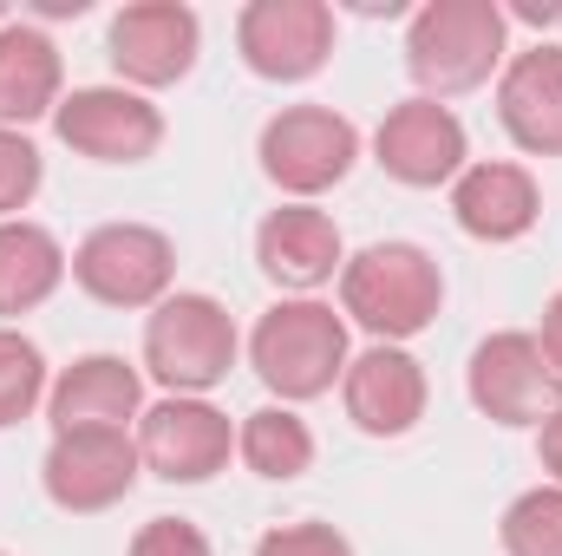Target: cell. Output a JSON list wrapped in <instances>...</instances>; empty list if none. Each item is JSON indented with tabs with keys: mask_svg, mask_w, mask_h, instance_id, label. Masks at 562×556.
<instances>
[{
	"mask_svg": "<svg viewBox=\"0 0 562 556\" xmlns=\"http://www.w3.org/2000/svg\"><path fill=\"white\" fill-rule=\"evenodd\" d=\"M66 281V249L40 223H0V314H33Z\"/></svg>",
	"mask_w": 562,
	"mask_h": 556,
	"instance_id": "ffe728a7",
	"label": "cell"
},
{
	"mask_svg": "<svg viewBox=\"0 0 562 556\" xmlns=\"http://www.w3.org/2000/svg\"><path fill=\"white\" fill-rule=\"evenodd\" d=\"M360 157V132L334 105H288L262 125V170L288 197H321L334 190Z\"/></svg>",
	"mask_w": 562,
	"mask_h": 556,
	"instance_id": "8992f818",
	"label": "cell"
},
{
	"mask_svg": "<svg viewBox=\"0 0 562 556\" xmlns=\"http://www.w3.org/2000/svg\"><path fill=\"white\" fill-rule=\"evenodd\" d=\"M256 263L281 288H321V281H334V269H340V230L314 203L269 210L262 230H256Z\"/></svg>",
	"mask_w": 562,
	"mask_h": 556,
	"instance_id": "ac0fdd59",
	"label": "cell"
},
{
	"mask_svg": "<svg viewBox=\"0 0 562 556\" xmlns=\"http://www.w3.org/2000/svg\"><path fill=\"white\" fill-rule=\"evenodd\" d=\"M517 13H524V20H537V26H543V20H562V0H524V7H517Z\"/></svg>",
	"mask_w": 562,
	"mask_h": 556,
	"instance_id": "f1b7e54d",
	"label": "cell"
},
{
	"mask_svg": "<svg viewBox=\"0 0 562 556\" xmlns=\"http://www.w3.org/2000/svg\"><path fill=\"white\" fill-rule=\"evenodd\" d=\"M256 556H353V544L334 524H281L256 544Z\"/></svg>",
	"mask_w": 562,
	"mask_h": 556,
	"instance_id": "d4e9b609",
	"label": "cell"
},
{
	"mask_svg": "<svg viewBox=\"0 0 562 556\" xmlns=\"http://www.w3.org/2000/svg\"><path fill=\"white\" fill-rule=\"evenodd\" d=\"M504 59V7L497 0H431L413 13L406 33V73L419 79V99L477 92Z\"/></svg>",
	"mask_w": 562,
	"mask_h": 556,
	"instance_id": "7a4b0ae2",
	"label": "cell"
},
{
	"mask_svg": "<svg viewBox=\"0 0 562 556\" xmlns=\"http://www.w3.org/2000/svg\"><path fill=\"white\" fill-rule=\"evenodd\" d=\"M373 157L393 184H413V190H438L451 177H464V125L451 119V105L438 99H406L386 112V125L373 132Z\"/></svg>",
	"mask_w": 562,
	"mask_h": 556,
	"instance_id": "7c38bea8",
	"label": "cell"
},
{
	"mask_svg": "<svg viewBox=\"0 0 562 556\" xmlns=\"http://www.w3.org/2000/svg\"><path fill=\"white\" fill-rule=\"evenodd\" d=\"M229 419L216 413L210 400H164L138 419V458L164 478V485H203L229 465Z\"/></svg>",
	"mask_w": 562,
	"mask_h": 556,
	"instance_id": "8fae6325",
	"label": "cell"
},
{
	"mask_svg": "<svg viewBox=\"0 0 562 556\" xmlns=\"http://www.w3.org/2000/svg\"><path fill=\"white\" fill-rule=\"evenodd\" d=\"M537 347H543V360L562 374V294L543 308V334H537Z\"/></svg>",
	"mask_w": 562,
	"mask_h": 556,
	"instance_id": "83f0119b",
	"label": "cell"
},
{
	"mask_svg": "<svg viewBox=\"0 0 562 556\" xmlns=\"http://www.w3.org/2000/svg\"><path fill=\"white\" fill-rule=\"evenodd\" d=\"M59 112V46L40 26H0V132Z\"/></svg>",
	"mask_w": 562,
	"mask_h": 556,
	"instance_id": "d6986e66",
	"label": "cell"
},
{
	"mask_svg": "<svg viewBox=\"0 0 562 556\" xmlns=\"http://www.w3.org/2000/svg\"><path fill=\"white\" fill-rule=\"evenodd\" d=\"M249 360L269 393L321 400L347 374V321L327 301H276L249 334Z\"/></svg>",
	"mask_w": 562,
	"mask_h": 556,
	"instance_id": "277c9868",
	"label": "cell"
},
{
	"mask_svg": "<svg viewBox=\"0 0 562 556\" xmlns=\"http://www.w3.org/2000/svg\"><path fill=\"white\" fill-rule=\"evenodd\" d=\"M138 445L125 432H59L46 452V498L72 518L112 511L132 485H138Z\"/></svg>",
	"mask_w": 562,
	"mask_h": 556,
	"instance_id": "30bf717a",
	"label": "cell"
},
{
	"mask_svg": "<svg viewBox=\"0 0 562 556\" xmlns=\"http://www.w3.org/2000/svg\"><path fill=\"white\" fill-rule=\"evenodd\" d=\"M340 400H347V419L373 438H400L425 419V367L406 354V347H367L360 360H347L340 374Z\"/></svg>",
	"mask_w": 562,
	"mask_h": 556,
	"instance_id": "5bb4252c",
	"label": "cell"
},
{
	"mask_svg": "<svg viewBox=\"0 0 562 556\" xmlns=\"http://www.w3.org/2000/svg\"><path fill=\"white\" fill-rule=\"evenodd\" d=\"M451 216L477 243H517L543 216V197L524 164H464V177L451 184Z\"/></svg>",
	"mask_w": 562,
	"mask_h": 556,
	"instance_id": "e0dca14e",
	"label": "cell"
},
{
	"mask_svg": "<svg viewBox=\"0 0 562 556\" xmlns=\"http://www.w3.org/2000/svg\"><path fill=\"white\" fill-rule=\"evenodd\" d=\"M236 452H243V465L256 471V478H301L307 465H314V432H307V419H294L288 407H262V413L243 419V432H236Z\"/></svg>",
	"mask_w": 562,
	"mask_h": 556,
	"instance_id": "44dd1931",
	"label": "cell"
},
{
	"mask_svg": "<svg viewBox=\"0 0 562 556\" xmlns=\"http://www.w3.org/2000/svg\"><path fill=\"white\" fill-rule=\"evenodd\" d=\"M40 151L20 138V132H0V223H13V210H26L33 203V190H40Z\"/></svg>",
	"mask_w": 562,
	"mask_h": 556,
	"instance_id": "cb8c5ba5",
	"label": "cell"
},
{
	"mask_svg": "<svg viewBox=\"0 0 562 556\" xmlns=\"http://www.w3.org/2000/svg\"><path fill=\"white\" fill-rule=\"evenodd\" d=\"M144 367L177 393L203 400L236 367V321L216 294H164L144 321Z\"/></svg>",
	"mask_w": 562,
	"mask_h": 556,
	"instance_id": "3957f363",
	"label": "cell"
},
{
	"mask_svg": "<svg viewBox=\"0 0 562 556\" xmlns=\"http://www.w3.org/2000/svg\"><path fill=\"white\" fill-rule=\"evenodd\" d=\"M236 46L256 79L301 86L334 53V13L321 0H249L236 20Z\"/></svg>",
	"mask_w": 562,
	"mask_h": 556,
	"instance_id": "ba28073f",
	"label": "cell"
},
{
	"mask_svg": "<svg viewBox=\"0 0 562 556\" xmlns=\"http://www.w3.org/2000/svg\"><path fill=\"white\" fill-rule=\"evenodd\" d=\"M445 276L419 243H373L353 263H340V308L386 347L413 341L438 321Z\"/></svg>",
	"mask_w": 562,
	"mask_h": 556,
	"instance_id": "6da1fadb",
	"label": "cell"
},
{
	"mask_svg": "<svg viewBox=\"0 0 562 556\" xmlns=\"http://www.w3.org/2000/svg\"><path fill=\"white\" fill-rule=\"evenodd\" d=\"M471 407L497 425H543L550 413H562V374L543 360L537 334H491L471 354Z\"/></svg>",
	"mask_w": 562,
	"mask_h": 556,
	"instance_id": "52a82bcc",
	"label": "cell"
},
{
	"mask_svg": "<svg viewBox=\"0 0 562 556\" xmlns=\"http://www.w3.org/2000/svg\"><path fill=\"white\" fill-rule=\"evenodd\" d=\"M0 26H7V7H0Z\"/></svg>",
	"mask_w": 562,
	"mask_h": 556,
	"instance_id": "f546056e",
	"label": "cell"
},
{
	"mask_svg": "<svg viewBox=\"0 0 562 556\" xmlns=\"http://www.w3.org/2000/svg\"><path fill=\"white\" fill-rule=\"evenodd\" d=\"M46 393V360L26 334L0 327V425H20V419L40 407Z\"/></svg>",
	"mask_w": 562,
	"mask_h": 556,
	"instance_id": "603a6c76",
	"label": "cell"
},
{
	"mask_svg": "<svg viewBox=\"0 0 562 556\" xmlns=\"http://www.w3.org/2000/svg\"><path fill=\"white\" fill-rule=\"evenodd\" d=\"M537 458H543V471L562 485V413H550L537 425Z\"/></svg>",
	"mask_w": 562,
	"mask_h": 556,
	"instance_id": "4316f807",
	"label": "cell"
},
{
	"mask_svg": "<svg viewBox=\"0 0 562 556\" xmlns=\"http://www.w3.org/2000/svg\"><path fill=\"white\" fill-rule=\"evenodd\" d=\"M504 551L510 556H562V485H537L504 511Z\"/></svg>",
	"mask_w": 562,
	"mask_h": 556,
	"instance_id": "7402d4cb",
	"label": "cell"
},
{
	"mask_svg": "<svg viewBox=\"0 0 562 556\" xmlns=\"http://www.w3.org/2000/svg\"><path fill=\"white\" fill-rule=\"evenodd\" d=\"M497 119L530 157H562V46H530L504 66Z\"/></svg>",
	"mask_w": 562,
	"mask_h": 556,
	"instance_id": "2e32d148",
	"label": "cell"
},
{
	"mask_svg": "<svg viewBox=\"0 0 562 556\" xmlns=\"http://www.w3.org/2000/svg\"><path fill=\"white\" fill-rule=\"evenodd\" d=\"M132 556H210V537L190 518H150L132 537Z\"/></svg>",
	"mask_w": 562,
	"mask_h": 556,
	"instance_id": "484cf974",
	"label": "cell"
},
{
	"mask_svg": "<svg viewBox=\"0 0 562 556\" xmlns=\"http://www.w3.org/2000/svg\"><path fill=\"white\" fill-rule=\"evenodd\" d=\"M177 276L170 236L150 223H99L72 249V281L105 308H157Z\"/></svg>",
	"mask_w": 562,
	"mask_h": 556,
	"instance_id": "5b68a950",
	"label": "cell"
},
{
	"mask_svg": "<svg viewBox=\"0 0 562 556\" xmlns=\"http://www.w3.org/2000/svg\"><path fill=\"white\" fill-rule=\"evenodd\" d=\"M53 132L92 164H144L164 144V112L125 86H86V92L59 99Z\"/></svg>",
	"mask_w": 562,
	"mask_h": 556,
	"instance_id": "9c48e42d",
	"label": "cell"
},
{
	"mask_svg": "<svg viewBox=\"0 0 562 556\" xmlns=\"http://www.w3.org/2000/svg\"><path fill=\"white\" fill-rule=\"evenodd\" d=\"M196 13L177 0H138L112 20V66L132 86H177L196 66Z\"/></svg>",
	"mask_w": 562,
	"mask_h": 556,
	"instance_id": "4fadbf2b",
	"label": "cell"
},
{
	"mask_svg": "<svg viewBox=\"0 0 562 556\" xmlns=\"http://www.w3.org/2000/svg\"><path fill=\"white\" fill-rule=\"evenodd\" d=\"M53 432H125L144 407V380L119 354H86L53 380Z\"/></svg>",
	"mask_w": 562,
	"mask_h": 556,
	"instance_id": "9a60e30c",
	"label": "cell"
}]
</instances>
